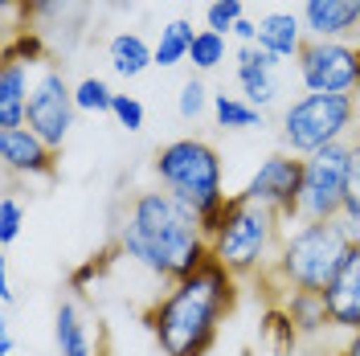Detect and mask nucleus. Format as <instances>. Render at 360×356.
<instances>
[{
    "instance_id": "c9c22d12",
    "label": "nucleus",
    "mask_w": 360,
    "mask_h": 356,
    "mask_svg": "<svg viewBox=\"0 0 360 356\" xmlns=\"http://www.w3.org/2000/svg\"><path fill=\"white\" fill-rule=\"evenodd\" d=\"M13 348H17V344H13V336L0 332V356H13Z\"/></svg>"
},
{
    "instance_id": "4468645a",
    "label": "nucleus",
    "mask_w": 360,
    "mask_h": 356,
    "mask_svg": "<svg viewBox=\"0 0 360 356\" xmlns=\"http://www.w3.org/2000/svg\"><path fill=\"white\" fill-rule=\"evenodd\" d=\"M328 299V315H332V328H344V332H360V242L352 238L344 262H340L336 279L323 291Z\"/></svg>"
},
{
    "instance_id": "5701e85b",
    "label": "nucleus",
    "mask_w": 360,
    "mask_h": 356,
    "mask_svg": "<svg viewBox=\"0 0 360 356\" xmlns=\"http://www.w3.org/2000/svg\"><path fill=\"white\" fill-rule=\"evenodd\" d=\"M344 222L348 234L360 242V139L352 144V164H348V189H344Z\"/></svg>"
},
{
    "instance_id": "412c9836",
    "label": "nucleus",
    "mask_w": 360,
    "mask_h": 356,
    "mask_svg": "<svg viewBox=\"0 0 360 356\" xmlns=\"http://www.w3.org/2000/svg\"><path fill=\"white\" fill-rule=\"evenodd\" d=\"M193 42H197V33H193L188 21H168L160 29V42H156V66H176V62H184Z\"/></svg>"
},
{
    "instance_id": "473e14b6",
    "label": "nucleus",
    "mask_w": 360,
    "mask_h": 356,
    "mask_svg": "<svg viewBox=\"0 0 360 356\" xmlns=\"http://www.w3.org/2000/svg\"><path fill=\"white\" fill-rule=\"evenodd\" d=\"M4 4V21H8V33H13V21L21 17V25H25V0H0Z\"/></svg>"
},
{
    "instance_id": "e433bc0d",
    "label": "nucleus",
    "mask_w": 360,
    "mask_h": 356,
    "mask_svg": "<svg viewBox=\"0 0 360 356\" xmlns=\"http://www.w3.org/2000/svg\"><path fill=\"white\" fill-rule=\"evenodd\" d=\"M103 4H127V0H103Z\"/></svg>"
},
{
    "instance_id": "7c9ffc66",
    "label": "nucleus",
    "mask_w": 360,
    "mask_h": 356,
    "mask_svg": "<svg viewBox=\"0 0 360 356\" xmlns=\"http://www.w3.org/2000/svg\"><path fill=\"white\" fill-rule=\"evenodd\" d=\"M111 250H115V246H111ZM111 250H107V254H111ZM107 254H98V258H90L86 267H78V270H74V274H70V287H74V291H82V287L90 283V279H98V274H103V267H107Z\"/></svg>"
},
{
    "instance_id": "393cba45",
    "label": "nucleus",
    "mask_w": 360,
    "mask_h": 356,
    "mask_svg": "<svg viewBox=\"0 0 360 356\" xmlns=\"http://www.w3.org/2000/svg\"><path fill=\"white\" fill-rule=\"evenodd\" d=\"M188 58H193V66L197 70H213L225 62V37L221 33H213V29H201L197 33V42L188 49Z\"/></svg>"
},
{
    "instance_id": "20e7f679",
    "label": "nucleus",
    "mask_w": 360,
    "mask_h": 356,
    "mask_svg": "<svg viewBox=\"0 0 360 356\" xmlns=\"http://www.w3.org/2000/svg\"><path fill=\"white\" fill-rule=\"evenodd\" d=\"M238 205H233V213H229V222L225 229L209 242L213 250V258L229 267L238 279H250V274H266L274 267V254H278V246H283V222H278V213L266 209V205H254L246 201L242 193H233Z\"/></svg>"
},
{
    "instance_id": "c756f323",
    "label": "nucleus",
    "mask_w": 360,
    "mask_h": 356,
    "mask_svg": "<svg viewBox=\"0 0 360 356\" xmlns=\"http://www.w3.org/2000/svg\"><path fill=\"white\" fill-rule=\"evenodd\" d=\"M205 103H209V90H205V82L201 78H188V82H184V87H180V115H184V119H197V115L205 111Z\"/></svg>"
},
{
    "instance_id": "6e6552de",
    "label": "nucleus",
    "mask_w": 360,
    "mask_h": 356,
    "mask_svg": "<svg viewBox=\"0 0 360 356\" xmlns=\"http://www.w3.org/2000/svg\"><path fill=\"white\" fill-rule=\"evenodd\" d=\"M74 87L66 82V74L58 70V62H45L37 74H33V94H29V111H25V127L41 135L49 148L62 152L70 127H74Z\"/></svg>"
},
{
    "instance_id": "72a5a7b5",
    "label": "nucleus",
    "mask_w": 360,
    "mask_h": 356,
    "mask_svg": "<svg viewBox=\"0 0 360 356\" xmlns=\"http://www.w3.org/2000/svg\"><path fill=\"white\" fill-rule=\"evenodd\" d=\"M340 356H360V332H352V340L340 348Z\"/></svg>"
},
{
    "instance_id": "4c0bfd02",
    "label": "nucleus",
    "mask_w": 360,
    "mask_h": 356,
    "mask_svg": "<svg viewBox=\"0 0 360 356\" xmlns=\"http://www.w3.org/2000/svg\"><path fill=\"white\" fill-rule=\"evenodd\" d=\"M205 4H217V0H205Z\"/></svg>"
},
{
    "instance_id": "bb28decb",
    "label": "nucleus",
    "mask_w": 360,
    "mask_h": 356,
    "mask_svg": "<svg viewBox=\"0 0 360 356\" xmlns=\"http://www.w3.org/2000/svg\"><path fill=\"white\" fill-rule=\"evenodd\" d=\"M262 332H266V340H274V352H291V348H295V336H299L283 307H274V312L266 315V328H262Z\"/></svg>"
},
{
    "instance_id": "f257e3e1",
    "label": "nucleus",
    "mask_w": 360,
    "mask_h": 356,
    "mask_svg": "<svg viewBox=\"0 0 360 356\" xmlns=\"http://www.w3.org/2000/svg\"><path fill=\"white\" fill-rule=\"evenodd\" d=\"M115 250L164 283L188 279L213 258L197 209L176 201L168 189H143L127 201L115 229Z\"/></svg>"
},
{
    "instance_id": "2f4dec72",
    "label": "nucleus",
    "mask_w": 360,
    "mask_h": 356,
    "mask_svg": "<svg viewBox=\"0 0 360 356\" xmlns=\"http://www.w3.org/2000/svg\"><path fill=\"white\" fill-rule=\"evenodd\" d=\"M233 37H238V42H242V45H254V42H258V25H254V21H246V17H242V21L233 25Z\"/></svg>"
},
{
    "instance_id": "aec40b11",
    "label": "nucleus",
    "mask_w": 360,
    "mask_h": 356,
    "mask_svg": "<svg viewBox=\"0 0 360 356\" xmlns=\"http://www.w3.org/2000/svg\"><path fill=\"white\" fill-rule=\"evenodd\" d=\"M238 82H242V94H246L250 107H266V103H274V94H278V87H274V70L258 66L254 62V53H250V45H242L238 49Z\"/></svg>"
},
{
    "instance_id": "423d86ee",
    "label": "nucleus",
    "mask_w": 360,
    "mask_h": 356,
    "mask_svg": "<svg viewBox=\"0 0 360 356\" xmlns=\"http://www.w3.org/2000/svg\"><path fill=\"white\" fill-rule=\"evenodd\" d=\"M356 123V98L352 94H303L283 115V144L291 156H315L319 148L340 144Z\"/></svg>"
},
{
    "instance_id": "f8f14e48",
    "label": "nucleus",
    "mask_w": 360,
    "mask_h": 356,
    "mask_svg": "<svg viewBox=\"0 0 360 356\" xmlns=\"http://www.w3.org/2000/svg\"><path fill=\"white\" fill-rule=\"evenodd\" d=\"M58 148H49L33 127H4L0 132V168L4 177H53L58 172Z\"/></svg>"
},
{
    "instance_id": "dca6fc26",
    "label": "nucleus",
    "mask_w": 360,
    "mask_h": 356,
    "mask_svg": "<svg viewBox=\"0 0 360 356\" xmlns=\"http://www.w3.org/2000/svg\"><path fill=\"white\" fill-rule=\"evenodd\" d=\"M307 42V29H303V17H291V13H270L258 21V45L270 49L274 58H299V49Z\"/></svg>"
},
{
    "instance_id": "58836bf2",
    "label": "nucleus",
    "mask_w": 360,
    "mask_h": 356,
    "mask_svg": "<svg viewBox=\"0 0 360 356\" xmlns=\"http://www.w3.org/2000/svg\"><path fill=\"white\" fill-rule=\"evenodd\" d=\"M103 356H111V352H107V348H103Z\"/></svg>"
},
{
    "instance_id": "f3484780",
    "label": "nucleus",
    "mask_w": 360,
    "mask_h": 356,
    "mask_svg": "<svg viewBox=\"0 0 360 356\" xmlns=\"http://www.w3.org/2000/svg\"><path fill=\"white\" fill-rule=\"evenodd\" d=\"M58 348H62V356H103V348H94L90 324L74 299H62V307H58Z\"/></svg>"
},
{
    "instance_id": "7ed1b4c3",
    "label": "nucleus",
    "mask_w": 360,
    "mask_h": 356,
    "mask_svg": "<svg viewBox=\"0 0 360 356\" xmlns=\"http://www.w3.org/2000/svg\"><path fill=\"white\" fill-rule=\"evenodd\" d=\"M352 246L348 222H299L295 234L283 238L274 267L266 270V279L283 283V291H328V283L336 279L340 262Z\"/></svg>"
},
{
    "instance_id": "0eeeda50",
    "label": "nucleus",
    "mask_w": 360,
    "mask_h": 356,
    "mask_svg": "<svg viewBox=\"0 0 360 356\" xmlns=\"http://www.w3.org/2000/svg\"><path fill=\"white\" fill-rule=\"evenodd\" d=\"M352 144H328L303 160V201L299 222H336L344 217V189H348Z\"/></svg>"
},
{
    "instance_id": "c85d7f7f",
    "label": "nucleus",
    "mask_w": 360,
    "mask_h": 356,
    "mask_svg": "<svg viewBox=\"0 0 360 356\" xmlns=\"http://www.w3.org/2000/svg\"><path fill=\"white\" fill-rule=\"evenodd\" d=\"M111 115L119 119V127H127V132H139L143 127V103L131 98V94H115Z\"/></svg>"
},
{
    "instance_id": "cd10ccee",
    "label": "nucleus",
    "mask_w": 360,
    "mask_h": 356,
    "mask_svg": "<svg viewBox=\"0 0 360 356\" xmlns=\"http://www.w3.org/2000/svg\"><path fill=\"white\" fill-rule=\"evenodd\" d=\"M21 222H25V205L13 193H4L0 197V242H17V234H21Z\"/></svg>"
},
{
    "instance_id": "f03ea898",
    "label": "nucleus",
    "mask_w": 360,
    "mask_h": 356,
    "mask_svg": "<svg viewBox=\"0 0 360 356\" xmlns=\"http://www.w3.org/2000/svg\"><path fill=\"white\" fill-rule=\"evenodd\" d=\"M238 303V274L209 258L197 274L172 283L156 303L143 312L148 332L156 336L164 356H205L217 340L221 319Z\"/></svg>"
},
{
    "instance_id": "9d476101",
    "label": "nucleus",
    "mask_w": 360,
    "mask_h": 356,
    "mask_svg": "<svg viewBox=\"0 0 360 356\" xmlns=\"http://www.w3.org/2000/svg\"><path fill=\"white\" fill-rule=\"evenodd\" d=\"M242 197L254 205H266L278 213V222L291 225L299 222V201H303V156L291 152H274L258 164V172L250 177V184L242 189Z\"/></svg>"
},
{
    "instance_id": "f704fd0d",
    "label": "nucleus",
    "mask_w": 360,
    "mask_h": 356,
    "mask_svg": "<svg viewBox=\"0 0 360 356\" xmlns=\"http://www.w3.org/2000/svg\"><path fill=\"white\" fill-rule=\"evenodd\" d=\"M0 303H4V307H8V303H13V283H8V274H4V279H0Z\"/></svg>"
},
{
    "instance_id": "b1692460",
    "label": "nucleus",
    "mask_w": 360,
    "mask_h": 356,
    "mask_svg": "<svg viewBox=\"0 0 360 356\" xmlns=\"http://www.w3.org/2000/svg\"><path fill=\"white\" fill-rule=\"evenodd\" d=\"M74 103H78V111H94V115H103V111H111L115 90L107 87L103 78H82V82L74 87Z\"/></svg>"
},
{
    "instance_id": "6ab92c4d",
    "label": "nucleus",
    "mask_w": 360,
    "mask_h": 356,
    "mask_svg": "<svg viewBox=\"0 0 360 356\" xmlns=\"http://www.w3.org/2000/svg\"><path fill=\"white\" fill-rule=\"evenodd\" d=\"M107 58H111L115 74L139 78L148 66H156V45H148L139 33H115L107 42Z\"/></svg>"
},
{
    "instance_id": "1a4fd4ad",
    "label": "nucleus",
    "mask_w": 360,
    "mask_h": 356,
    "mask_svg": "<svg viewBox=\"0 0 360 356\" xmlns=\"http://www.w3.org/2000/svg\"><path fill=\"white\" fill-rule=\"evenodd\" d=\"M299 78L307 94H352L360 90V45L307 37L299 49Z\"/></svg>"
},
{
    "instance_id": "9b49d317",
    "label": "nucleus",
    "mask_w": 360,
    "mask_h": 356,
    "mask_svg": "<svg viewBox=\"0 0 360 356\" xmlns=\"http://www.w3.org/2000/svg\"><path fill=\"white\" fill-rule=\"evenodd\" d=\"M90 4L94 0H25V29L58 42L62 49H74L90 21Z\"/></svg>"
},
{
    "instance_id": "4be33fe9",
    "label": "nucleus",
    "mask_w": 360,
    "mask_h": 356,
    "mask_svg": "<svg viewBox=\"0 0 360 356\" xmlns=\"http://www.w3.org/2000/svg\"><path fill=\"white\" fill-rule=\"evenodd\" d=\"M213 115L221 127H262V111L233 94H213Z\"/></svg>"
},
{
    "instance_id": "ddd939ff",
    "label": "nucleus",
    "mask_w": 360,
    "mask_h": 356,
    "mask_svg": "<svg viewBox=\"0 0 360 356\" xmlns=\"http://www.w3.org/2000/svg\"><path fill=\"white\" fill-rule=\"evenodd\" d=\"M303 29L315 42L360 45V0H303Z\"/></svg>"
},
{
    "instance_id": "2eb2a0df",
    "label": "nucleus",
    "mask_w": 360,
    "mask_h": 356,
    "mask_svg": "<svg viewBox=\"0 0 360 356\" xmlns=\"http://www.w3.org/2000/svg\"><path fill=\"white\" fill-rule=\"evenodd\" d=\"M29 94H33L29 62L4 58V66H0V132H4V127H25Z\"/></svg>"
},
{
    "instance_id": "a878e982",
    "label": "nucleus",
    "mask_w": 360,
    "mask_h": 356,
    "mask_svg": "<svg viewBox=\"0 0 360 356\" xmlns=\"http://www.w3.org/2000/svg\"><path fill=\"white\" fill-rule=\"evenodd\" d=\"M246 13H242V0H217V4H209L205 8V25L213 29V33H233V25L242 21Z\"/></svg>"
},
{
    "instance_id": "39448f33",
    "label": "nucleus",
    "mask_w": 360,
    "mask_h": 356,
    "mask_svg": "<svg viewBox=\"0 0 360 356\" xmlns=\"http://www.w3.org/2000/svg\"><path fill=\"white\" fill-rule=\"evenodd\" d=\"M156 177L160 189H168L176 201L193 205L197 213L213 209L225 201L221 189V156L209 139H197V135H184V139H172L156 152Z\"/></svg>"
},
{
    "instance_id": "a211bd4d",
    "label": "nucleus",
    "mask_w": 360,
    "mask_h": 356,
    "mask_svg": "<svg viewBox=\"0 0 360 356\" xmlns=\"http://www.w3.org/2000/svg\"><path fill=\"white\" fill-rule=\"evenodd\" d=\"M283 312L295 324L299 336H315L319 328H332V315H328V299L323 291H287L283 299Z\"/></svg>"
}]
</instances>
